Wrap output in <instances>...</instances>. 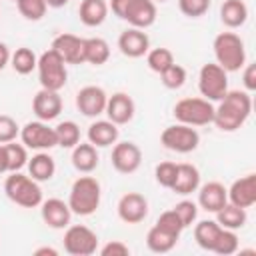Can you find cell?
Segmentation results:
<instances>
[{
	"label": "cell",
	"mask_w": 256,
	"mask_h": 256,
	"mask_svg": "<svg viewBox=\"0 0 256 256\" xmlns=\"http://www.w3.org/2000/svg\"><path fill=\"white\" fill-rule=\"evenodd\" d=\"M44 2H46L48 8H62V6L68 4V0H44Z\"/></svg>",
	"instance_id": "cell-49"
},
{
	"label": "cell",
	"mask_w": 256,
	"mask_h": 256,
	"mask_svg": "<svg viewBox=\"0 0 256 256\" xmlns=\"http://www.w3.org/2000/svg\"><path fill=\"white\" fill-rule=\"evenodd\" d=\"M134 112H136V104H134V100H132L126 92H116V94L108 96L104 114H106L108 120L114 122L116 126H122V124L132 122Z\"/></svg>",
	"instance_id": "cell-18"
},
{
	"label": "cell",
	"mask_w": 256,
	"mask_h": 256,
	"mask_svg": "<svg viewBox=\"0 0 256 256\" xmlns=\"http://www.w3.org/2000/svg\"><path fill=\"white\" fill-rule=\"evenodd\" d=\"M214 254H220V256H230L234 252H238V236H236V230H228V228H222L216 242H214V248H212Z\"/></svg>",
	"instance_id": "cell-36"
},
{
	"label": "cell",
	"mask_w": 256,
	"mask_h": 256,
	"mask_svg": "<svg viewBox=\"0 0 256 256\" xmlns=\"http://www.w3.org/2000/svg\"><path fill=\"white\" fill-rule=\"evenodd\" d=\"M86 136H88V142L94 144L96 148H108V146L118 142L120 132H118V126L114 122H110V120H96V122H92L88 126Z\"/></svg>",
	"instance_id": "cell-22"
},
{
	"label": "cell",
	"mask_w": 256,
	"mask_h": 256,
	"mask_svg": "<svg viewBox=\"0 0 256 256\" xmlns=\"http://www.w3.org/2000/svg\"><path fill=\"white\" fill-rule=\"evenodd\" d=\"M100 254L102 256H128L130 248L120 240H112V242H108V244H104L100 248Z\"/></svg>",
	"instance_id": "cell-44"
},
{
	"label": "cell",
	"mask_w": 256,
	"mask_h": 256,
	"mask_svg": "<svg viewBox=\"0 0 256 256\" xmlns=\"http://www.w3.org/2000/svg\"><path fill=\"white\" fill-rule=\"evenodd\" d=\"M36 64H38V56H36L34 50L28 48V46H20V48H16V50L10 54V66H12V70H14L16 74L26 76V74H30L32 70H36Z\"/></svg>",
	"instance_id": "cell-31"
},
{
	"label": "cell",
	"mask_w": 256,
	"mask_h": 256,
	"mask_svg": "<svg viewBox=\"0 0 256 256\" xmlns=\"http://www.w3.org/2000/svg\"><path fill=\"white\" fill-rule=\"evenodd\" d=\"M4 192L14 204L22 208H36L42 204V188L30 174L26 176L20 172H10L4 182Z\"/></svg>",
	"instance_id": "cell-4"
},
{
	"label": "cell",
	"mask_w": 256,
	"mask_h": 256,
	"mask_svg": "<svg viewBox=\"0 0 256 256\" xmlns=\"http://www.w3.org/2000/svg\"><path fill=\"white\" fill-rule=\"evenodd\" d=\"M118 218L126 224H140L148 216V200L140 192H126L118 200Z\"/></svg>",
	"instance_id": "cell-14"
},
{
	"label": "cell",
	"mask_w": 256,
	"mask_h": 256,
	"mask_svg": "<svg viewBox=\"0 0 256 256\" xmlns=\"http://www.w3.org/2000/svg\"><path fill=\"white\" fill-rule=\"evenodd\" d=\"M176 170H178V164L176 162H160L156 168H154V176H156V182L162 186V188H172L174 184V178H176Z\"/></svg>",
	"instance_id": "cell-40"
},
{
	"label": "cell",
	"mask_w": 256,
	"mask_h": 256,
	"mask_svg": "<svg viewBox=\"0 0 256 256\" xmlns=\"http://www.w3.org/2000/svg\"><path fill=\"white\" fill-rule=\"evenodd\" d=\"M142 164V150L138 144L126 140L116 142L112 148V166L120 174H134Z\"/></svg>",
	"instance_id": "cell-11"
},
{
	"label": "cell",
	"mask_w": 256,
	"mask_h": 256,
	"mask_svg": "<svg viewBox=\"0 0 256 256\" xmlns=\"http://www.w3.org/2000/svg\"><path fill=\"white\" fill-rule=\"evenodd\" d=\"M54 130H56L58 146H62V148H74V146L80 142V128H78V124L72 122V120L60 122Z\"/></svg>",
	"instance_id": "cell-35"
},
{
	"label": "cell",
	"mask_w": 256,
	"mask_h": 256,
	"mask_svg": "<svg viewBox=\"0 0 256 256\" xmlns=\"http://www.w3.org/2000/svg\"><path fill=\"white\" fill-rule=\"evenodd\" d=\"M228 202L240 208H250L256 204V174H246L240 176L226 188Z\"/></svg>",
	"instance_id": "cell-17"
},
{
	"label": "cell",
	"mask_w": 256,
	"mask_h": 256,
	"mask_svg": "<svg viewBox=\"0 0 256 256\" xmlns=\"http://www.w3.org/2000/svg\"><path fill=\"white\" fill-rule=\"evenodd\" d=\"M70 160H72V166H74L78 172H82V174L94 172V170L98 168V162H100L98 152H96V146L90 144V142H78V144L72 148Z\"/></svg>",
	"instance_id": "cell-24"
},
{
	"label": "cell",
	"mask_w": 256,
	"mask_h": 256,
	"mask_svg": "<svg viewBox=\"0 0 256 256\" xmlns=\"http://www.w3.org/2000/svg\"><path fill=\"white\" fill-rule=\"evenodd\" d=\"M110 58V46L104 38H84V64L102 66Z\"/></svg>",
	"instance_id": "cell-28"
},
{
	"label": "cell",
	"mask_w": 256,
	"mask_h": 256,
	"mask_svg": "<svg viewBox=\"0 0 256 256\" xmlns=\"http://www.w3.org/2000/svg\"><path fill=\"white\" fill-rule=\"evenodd\" d=\"M152 2H168V0H152Z\"/></svg>",
	"instance_id": "cell-50"
},
{
	"label": "cell",
	"mask_w": 256,
	"mask_h": 256,
	"mask_svg": "<svg viewBox=\"0 0 256 256\" xmlns=\"http://www.w3.org/2000/svg\"><path fill=\"white\" fill-rule=\"evenodd\" d=\"M200 186V172L194 164H188V162H182L178 164V170H176V178H174V184H172V192L180 194V196H188L192 192H196Z\"/></svg>",
	"instance_id": "cell-23"
},
{
	"label": "cell",
	"mask_w": 256,
	"mask_h": 256,
	"mask_svg": "<svg viewBox=\"0 0 256 256\" xmlns=\"http://www.w3.org/2000/svg\"><path fill=\"white\" fill-rule=\"evenodd\" d=\"M156 226H158L160 230L172 234V236H178V238H180V234H182V230H184V224L180 222V218H178V214H176L174 210L162 212V214L158 216V220H156Z\"/></svg>",
	"instance_id": "cell-39"
},
{
	"label": "cell",
	"mask_w": 256,
	"mask_h": 256,
	"mask_svg": "<svg viewBox=\"0 0 256 256\" xmlns=\"http://www.w3.org/2000/svg\"><path fill=\"white\" fill-rule=\"evenodd\" d=\"M172 114L180 124L206 126V124H212L214 104L206 98H182L174 104Z\"/></svg>",
	"instance_id": "cell-6"
},
{
	"label": "cell",
	"mask_w": 256,
	"mask_h": 256,
	"mask_svg": "<svg viewBox=\"0 0 256 256\" xmlns=\"http://www.w3.org/2000/svg\"><path fill=\"white\" fill-rule=\"evenodd\" d=\"M102 200L100 182L94 176H80L72 182L68 194V206L76 216H90L98 210Z\"/></svg>",
	"instance_id": "cell-2"
},
{
	"label": "cell",
	"mask_w": 256,
	"mask_h": 256,
	"mask_svg": "<svg viewBox=\"0 0 256 256\" xmlns=\"http://www.w3.org/2000/svg\"><path fill=\"white\" fill-rule=\"evenodd\" d=\"M178 8L188 18H200L210 10V0H178Z\"/></svg>",
	"instance_id": "cell-42"
},
{
	"label": "cell",
	"mask_w": 256,
	"mask_h": 256,
	"mask_svg": "<svg viewBox=\"0 0 256 256\" xmlns=\"http://www.w3.org/2000/svg\"><path fill=\"white\" fill-rule=\"evenodd\" d=\"M34 254H36V256H44V254H48V256H56L58 250H54V248H50V246H42V248H36Z\"/></svg>",
	"instance_id": "cell-48"
},
{
	"label": "cell",
	"mask_w": 256,
	"mask_h": 256,
	"mask_svg": "<svg viewBox=\"0 0 256 256\" xmlns=\"http://www.w3.org/2000/svg\"><path fill=\"white\" fill-rule=\"evenodd\" d=\"M242 84L246 88V92H254L256 90V64H244L242 66Z\"/></svg>",
	"instance_id": "cell-45"
},
{
	"label": "cell",
	"mask_w": 256,
	"mask_h": 256,
	"mask_svg": "<svg viewBox=\"0 0 256 256\" xmlns=\"http://www.w3.org/2000/svg\"><path fill=\"white\" fill-rule=\"evenodd\" d=\"M118 48L128 58H142L150 50V38L140 28H126L118 36Z\"/></svg>",
	"instance_id": "cell-20"
},
{
	"label": "cell",
	"mask_w": 256,
	"mask_h": 256,
	"mask_svg": "<svg viewBox=\"0 0 256 256\" xmlns=\"http://www.w3.org/2000/svg\"><path fill=\"white\" fill-rule=\"evenodd\" d=\"M66 66L68 64L52 48H48L46 52H42L38 56V64H36L40 86L42 88H48V90L60 92L66 86V82H68V70H66Z\"/></svg>",
	"instance_id": "cell-5"
},
{
	"label": "cell",
	"mask_w": 256,
	"mask_h": 256,
	"mask_svg": "<svg viewBox=\"0 0 256 256\" xmlns=\"http://www.w3.org/2000/svg\"><path fill=\"white\" fill-rule=\"evenodd\" d=\"M252 112V98L246 90H228L218 106H214L212 124L222 132H234L244 126Z\"/></svg>",
	"instance_id": "cell-1"
},
{
	"label": "cell",
	"mask_w": 256,
	"mask_h": 256,
	"mask_svg": "<svg viewBox=\"0 0 256 256\" xmlns=\"http://www.w3.org/2000/svg\"><path fill=\"white\" fill-rule=\"evenodd\" d=\"M50 48L58 52L66 64H84V38L76 34H70V32L58 34L52 40Z\"/></svg>",
	"instance_id": "cell-15"
},
{
	"label": "cell",
	"mask_w": 256,
	"mask_h": 256,
	"mask_svg": "<svg viewBox=\"0 0 256 256\" xmlns=\"http://www.w3.org/2000/svg\"><path fill=\"white\" fill-rule=\"evenodd\" d=\"M40 214H42L44 224H48L54 230H64L70 224V218H72V210H70L68 202H64L60 198L42 200Z\"/></svg>",
	"instance_id": "cell-19"
},
{
	"label": "cell",
	"mask_w": 256,
	"mask_h": 256,
	"mask_svg": "<svg viewBox=\"0 0 256 256\" xmlns=\"http://www.w3.org/2000/svg\"><path fill=\"white\" fill-rule=\"evenodd\" d=\"M120 20L128 22L132 28L146 30L156 22V2H152V0H128Z\"/></svg>",
	"instance_id": "cell-12"
},
{
	"label": "cell",
	"mask_w": 256,
	"mask_h": 256,
	"mask_svg": "<svg viewBox=\"0 0 256 256\" xmlns=\"http://www.w3.org/2000/svg\"><path fill=\"white\" fill-rule=\"evenodd\" d=\"M172 210L178 214V218L184 224V228L192 226L196 222V218H198V204L192 202V200H180Z\"/></svg>",
	"instance_id": "cell-41"
},
{
	"label": "cell",
	"mask_w": 256,
	"mask_h": 256,
	"mask_svg": "<svg viewBox=\"0 0 256 256\" xmlns=\"http://www.w3.org/2000/svg\"><path fill=\"white\" fill-rule=\"evenodd\" d=\"M28 174L36 180V182H46V180H50L52 176H54V172H56V162H54V158L48 154V152H38V154H34L30 160H28Z\"/></svg>",
	"instance_id": "cell-27"
},
{
	"label": "cell",
	"mask_w": 256,
	"mask_h": 256,
	"mask_svg": "<svg viewBox=\"0 0 256 256\" xmlns=\"http://www.w3.org/2000/svg\"><path fill=\"white\" fill-rule=\"evenodd\" d=\"M212 48H214L216 64H220L226 72H236L246 64L244 40L236 32H220L214 38Z\"/></svg>",
	"instance_id": "cell-3"
},
{
	"label": "cell",
	"mask_w": 256,
	"mask_h": 256,
	"mask_svg": "<svg viewBox=\"0 0 256 256\" xmlns=\"http://www.w3.org/2000/svg\"><path fill=\"white\" fill-rule=\"evenodd\" d=\"M146 64H148V68L152 72L162 74L166 68H170L174 64V54H172V50L162 48V46L160 48H152V50L146 52Z\"/></svg>",
	"instance_id": "cell-34"
},
{
	"label": "cell",
	"mask_w": 256,
	"mask_h": 256,
	"mask_svg": "<svg viewBox=\"0 0 256 256\" xmlns=\"http://www.w3.org/2000/svg\"><path fill=\"white\" fill-rule=\"evenodd\" d=\"M220 230H222V226H220L216 220H200V222L194 226V240H196V244H198L202 250L212 252L214 242H216Z\"/></svg>",
	"instance_id": "cell-30"
},
{
	"label": "cell",
	"mask_w": 256,
	"mask_h": 256,
	"mask_svg": "<svg viewBox=\"0 0 256 256\" xmlns=\"http://www.w3.org/2000/svg\"><path fill=\"white\" fill-rule=\"evenodd\" d=\"M176 242H178V236H172V234L160 230L156 224H154V226L148 230V234H146V246H148L152 252H156V254H166V252H170V250L176 246Z\"/></svg>",
	"instance_id": "cell-32"
},
{
	"label": "cell",
	"mask_w": 256,
	"mask_h": 256,
	"mask_svg": "<svg viewBox=\"0 0 256 256\" xmlns=\"http://www.w3.org/2000/svg\"><path fill=\"white\" fill-rule=\"evenodd\" d=\"M16 136H20V126L16 124V120L8 114H0V144L12 142L16 140Z\"/></svg>",
	"instance_id": "cell-43"
},
{
	"label": "cell",
	"mask_w": 256,
	"mask_h": 256,
	"mask_svg": "<svg viewBox=\"0 0 256 256\" xmlns=\"http://www.w3.org/2000/svg\"><path fill=\"white\" fill-rule=\"evenodd\" d=\"M228 202V194L224 184L220 182H206L204 186H198V206L206 212L216 214L224 204Z\"/></svg>",
	"instance_id": "cell-21"
},
{
	"label": "cell",
	"mask_w": 256,
	"mask_h": 256,
	"mask_svg": "<svg viewBox=\"0 0 256 256\" xmlns=\"http://www.w3.org/2000/svg\"><path fill=\"white\" fill-rule=\"evenodd\" d=\"M108 2L106 0H82L80 8H78V16L80 22L88 28H96L100 26L106 16H108Z\"/></svg>",
	"instance_id": "cell-25"
},
{
	"label": "cell",
	"mask_w": 256,
	"mask_h": 256,
	"mask_svg": "<svg viewBox=\"0 0 256 256\" xmlns=\"http://www.w3.org/2000/svg\"><path fill=\"white\" fill-rule=\"evenodd\" d=\"M20 140L26 148H32V150H50L54 146H58V140H56V130L48 126V122H42V120H34V122H28L20 128Z\"/></svg>",
	"instance_id": "cell-10"
},
{
	"label": "cell",
	"mask_w": 256,
	"mask_h": 256,
	"mask_svg": "<svg viewBox=\"0 0 256 256\" xmlns=\"http://www.w3.org/2000/svg\"><path fill=\"white\" fill-rule=\"evenodd\" d=\"M106 102H108V94L104 92V88L94 86V84L80 88L76 94V108L86 118H96V116L104 114Z\"/></svg>",
	"instance_id": "cell-13"
},
{
	"label": "cell",
	"mask_w": 256,
	"mask_h": 256,
	"mask_svg": "<svg viewBox=\"0 0 256 256\" xmlns=\"http://www.w3.org/2000/svg\"><path fill=\"white\" fill-rule=\"evenodd\" d=\"M64 250L72 256H90L98 250V236L84 224H68L64 232Z\"/></svg>",
	"instance_id": "cell-9"
},
{
	"label": "cell",
	"mask_w": 256,
	"mask_h": 256,
	"mask_svg": "<svg viewBox=\"0 0 256 256\" xmlns=\"http://www.w3.org/2000/svg\"><path fill=\"white\" fill-rule=\"evenodd\" d=\"M198 90L202 98L210 102L222 100L224 94L228 92V72L216 62L204 64L198 72Z\"/></svg>",
	"instance_id": "cell-7"
},
{
	"label": "cell",
	"mask_w": 256,
	"mask_h": 256,
	"mask_svg": "<svg viewBox=\"0 0 256 256\" xmlns=\"http://www.w3.org/2000/svg\"><path fill=\"white\" fill-rule=\"evenodd\" d=\"M16 6H18V12L30 22L42 20L48 8L44 0H16Z\"/></svg>",
	"instance_id": "cell-37"
},
{
	"label": "cell",
	"mask_w": 256,
	"mask_h": 256,
	"mask_svg": "<svg viewBox=\"0 0 256 256\" xmlns=\"http://www.w3.org/2000/svg\"><path fill=\"white\" fill-rule=\"evenodd\" d=\"M32 112L42 122H50V120L58 118L60 112H62V98H60V94L56 90L40 88L36 92V96L32 98Z\"/></svg>",
	"instance_id": "cell-16"
},
{
	"label": "cell",
	"mask_w": 256,
	"mask_h": 256,
	"mask_svg": "<svg viewBox=\"0 0 256 256\" xmlns=\"http://www.w3.org/2000/svg\"><path fill=\"white\" fill-rule=\"evenodd\" d=\"M6 158H8V172H20L28 164V148L24 144H18L16 140L4 144Z\"/></svg>",
	"instance_id": "cell-33"
},
{
	"label": "cell",
	"mask_w": 256,
	"mask_h": 256,
	"mask_svg": "<svg viewBox=\"0 0 256 256\" xmlns=\"http://www.w3.org/2000/svg\"><path fill=\"white\" fill-rule=\"evenodd\" d=\"M160 80L168 90H178V88H182L186 84V68L174 62L170 68H166L160 74Z\"/></svg>",
	"instance_id": "cell-38"
},
{
	"label": "cell",
	"mask_w": 256,
	"mask_h": 256,
	"mask_svg": "<svg viewBox=\"0 0 256 256\" xmlns=\"http://www.w3.org/2000/svg\"><path fill=\"white\" fill-rule=\"evenodd\" d=\"M10 50H8V46L4 44V42H0V72L10 64Z\"/></svg>",
	"instance_id": "cell-46"
},
{
	"label": "cell",
	"mask_w": 256,
	"mask_h": 256,
	"mask_svg": "<svg viewBox=\"0 0 256 256\" xmlns=\"http://www.w3.org/2000/svg\"><path fill=\"white\" fill-rule=\"evenodd\" d=\"M160 142L166 150H172V152H178V154H188V152H194L200 144V134L196 132L194 126H188V124H172V126H166L160 134Z\"/></svg>",
	"instance_id": "cell-8"
},
{
	"label": "cell",
	"mask_w": 256,
	"mask_h": 256,
	"mask_svg": "<svg viewBox=\"0 0 256 256\" xmlns=\"http://www.w3.org/2000/svg\"><path fill=\"white\" fill-rule=\"evenodd\" d=\"M8 172V158H6V150L4 144H0V174Z\"/></svg>",
	"instance_id": "cell-47"
},
{
	"label": "cell",
	"mask_w": 256,
	"mask_h": 256,
	"mask_svg": "<svg viewBox=\"0 0 256 256\" xmlns=\"http://www.w3.org/2000/svg\"><path fill=\"white\" fill-rule=\"evenodd\" d=\"M248 220V214H246V208H240V206H234L230 202H226L218 212H216V222L222 226V228H228V230H238L246 224Z\"/></svg>",
	"instance_id": "cell-29"
},
{
	"label": "cell",
	"mask_w": 256,
	"mask_h": 256,
	"mask_svg": "<svg viewBox=\"0 0 256 256\" xmlns=\"http://www.w3.org/2000/svg\"><path fill=\"white\" fill-rule=\"evenodd\" d=\"M220 20L226 28H240L248 20V6L244 0H224L220 6Z\"/></svg>",
	"instance_id": "cell-26"
}]
</instances>
